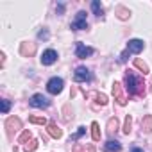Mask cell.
<instances>
[{
	"label": "cell",
	"mask_w": 152,
	"mask_h": 152,
	"mask_svg": "<svg viewBox=\"0 0 152 152\" xmlns=\"http://www.w3.org/2000/svg\"><path fill=\"white\" fill-rule=\"evenodd\" d=\"M143 79L136 77L132 72H127L125 73V88L129 91V95H138V97H143L145 95V88H143Z\"/></svg>",
	"instance_id": "cell-1"
},
{
	"label": "cell",
	"mask_w": 152,
	"mask_h": 152,
	"mask_svg": "<svg viewBox=\"0 0 152 152\" xmlns=\"http://www.w3.org/2000/svg\"><path fill=\"white\" fill-rule=\"evenodd\" d=\"M73 31H83V29H88V20H86V13L84 11H79L75 15V20L72 22L70 25Z\"/></svg>",
	"instance_id": "cell-2"
},
{
	"label": "cell",
	"mask_w": 152,
	"mask_h": 152,
	"mask_svg": "<svg viewBox=\"0 0 152 152\" xmlns=\"http://www.w3.org/2000/svg\"><path fill=\"white\" fill-rule=\"evenodd\" d=\"M63 86H64V83H63L61 77H52V79L47 83V90H48V93H52V95L61 93V91H63Z\"/></svg>",
	"instance_id": "cell-3"
},
{
	"label": "cell",
	"mask_w": 152,
	"mask_h": 152,
	"mask_svg": "<svg viewBox=\"0 0 152 152\" xmlns=\"http://www.w3.org/2000/svg\"><path fill=\"white\" fill-rule=\"evenodd\" d=\"M73 79L77 81V83L91 81V72H90L86 66H77V68H75V73H73Z\"/></svg>",
	"instance_id": "cell-4"
},
{
	"label": "cell",
	"mask_w": 152,
	"mask_h": 152,
	"mask_svg": "<svg viewBox=\"0 0 152 152\" xmlns=\"http://www.w3.org/2000/svg\"><path fill=\"white\" fill-rule=\"evenodd\" d=\"M29 102H31V106H32V107H38V109H45V107H48V106H50V100H48L47 97H43L41 93L32 95Z\"/></svg>",
	"instance_id": "cell-5"
},
{
	"label": "cell",
	"mask_w": 152,
	"mask_h": 152,
	"mask_svg": "<svg viewBox=\"0 0 152 152\" xmlns=\"http://www.w3.org/2000/svg\"><path fill=\"white\" fill-rule=\"evenodd\" d=\"M6 129H7V134L13 136L16 131L22 129V120H20L18 116H11V118H7V120H6Z\"/></svg>",
	"instance_id": "cell-6"
},
{
	"label": "cell",
	"mask_w": 152,
	"mask_h": 152,
	"mask_svg": "<svg viewBox=\"0 0 152 152\" xmlns=\"http://www.w3.org/2000/svg\"><path fill=\"white\" fill-rule=\"evenodd\" d=\"M20 54L23 57H32L36 54V43H31V41H23L20 43Z\"/></svg>",
	"instance_id": "cell-7"
},
{
	"label": "cell",
	"mask_w": 152,
	"mask_h": 152,
	"mask_svg": "<svg viewBox=\"0 0 152 152\" xmlns=\"http://www.w3.org/2000/svg\"><path fill=\"white\" fill-rule=\"evenodd\" d=\"M75 54H77V57L81 59H86L93 54V48L91 47H86L84 43H75Z\"/></svg>",
	"instance_id": "cell-8"
},
{
	"label": "cell",
	"mask_w": 152,
	"mask_h": 152,
	"mask_svg": "<svg viewBox=\"0 0 152 152\" xmlns=\"http://www.w3.org/2000/svg\"><path fill=\"white\" fill-rule=\"evenodd\" d=\"M56 61H57V52H56V50L48 48V50H45V52H43V56H41V64L50 66V64H54Z\"/></svg>",
	"instance_id": "cell-9"
},
{
	"label": "cell",
	"mask_w": 152,
	"mask_h": 152,
	"mask_svg": "<svg viewBox=\"0 0 152 152\" xmlns=\"http://www.w3.org/2000/svg\"><path fill=\"white\" fill-rule=\"evenodd\" d=\"M113 95L116 97V102H118L120 106H125V104H127V99H125V95H124V91H122V84H120V83H115V84H113Z\"/></svg>",
	"instance_id": "cell-10"
},
{
	"label": "cell",
	"mask_w": 152,
	"mask_h": 152,
	"mask_svg": "<svg viewBox=\"0 0 152 152\" xmlns=\"http://www.w3.org/2000/svg\"><path fill=\"white\" fill-rule=\"evenodd\" d=\"M143 48H145V43H143L141 39H131V41L127 43V50H129L131 54H140Z\"/></svg>",
	"instance_id": "cell-11"
},
{
	"label": "cell",
	"mask_w": 152,
	"mask_h": 152,
	"mask_svg": "<svg viewBox=\"0 0 152 152\" xmlns=\"http://www.w3.org/2000/svg\"><path fill=\"white\" fill-rule=\"evenodd\" d=\"M115 15H116L120 20H129L131 11H129L127 7H124V6H116V7H115Z\"/></svg>",
	"instance_id": "cell-12"
},
{
	"label": "cell",
	"mask_w": 152,
	"mask_h": 152,
	"mask_svg": "<svg viewBox=\"0 0 152 152\" xmlns=\"http://www.w3.org/2000/svg\"><path fill=\"white\" fill-rule=\"evenodd\" d=\"M141 131L143 132H152V115H145L141 120Z\"/></svg>",
	"instance_id": "cell-13"
},
{
	"label": "cell",
	"mask_w": 152,
	"mask_h": 152,
	"mask_svg": "<svg viewBox=\"0 0 152 152\" xmlns=\"http://www.w3.org/2000/svg\"><path fill=\"white\" fill-rule=\"evenodd\" d=\"M47 131H48V134H50L52 138H61V136H63V131H61L54 122H50V124L47 125Z\"/></svg>",
	"instance_id": "cell-14"
},
{
	"label": "cell",
	"mask_w": 152,
	"mask_h": 152,
	"mask_svg": "<svg viewBox=\"0 0 152 152\" xmlns=\"http://www.w3.org/2000/svg\"><path fill=\"white\" fill-rule=\"evenodd\" d=\"M120 148H122V147H120V143H118L116 140H115V141L109 140V141L104 145V150H106V152H120Z\"/></svg>",
	"instance_id": "cell-15"
},
{
	"label": "cell",
	"mask_w": 152,
	"mask_h": 152,
	"mask_svg": "<svg viewBox=\"0 0 152 152\" xmlns=\"http://www.w3.org/2000/svg\"><path fill=\"white\" fill-rule=\"evenodd\" d=\"M134 66H136L138 70H141L143 73H148V72H150V68H148V64H147L145 61H141V59H138V57L134 59Z\"/></svg>",
	"instance_id": "cell-16"
},
{
	"label": "cell",
	"mask_w": 152,
	"mask_h": 152,
	"mask_svg": "<svg viewBox=\"0 0 152 152\" xmlns=\"http://www.w3.org/2000/svg\"><path fill=\"white\" fill-rule=\"evenodd\" d=\"M91 9H93V13L97 16H102L104 15V7H102V4L99 2V0H93V2H91Z\"/></svg>",
	"instance_id": "cell-17"
},
{
	"label": "cell",
	"mask_w": 152,
	"mask_h": 152,
	"mask_svg": "<svg viewBox=\"0 0 152 152\" xmlns=\"http://www.w3.org/2000/svg\"><path fill=\"white\" fill-rule=\"evenodd\" d=\"M116 131H118V120H116V116H115V118H109V122H107V132L113 134V132H116Z\"/></svg>",
	"instance_id": "cell-18"
},
{
	"label": "cell",
	"mask_w": 152,
	"mask_h": 152,
	"mask_svg": "<svg viewBox=\"0 0 152 152\" xmlns=\"http://www.w3.org/2000/svg\"><path fill=\"white\" fill-rule=\"evenodd\" d=\"M91 138H93L95 141H99V140H100V127H99V124H97V122H93V124H91Z\"/></svg>",
	"instance_id": "cell-19"
},
{
	"label": "cell",
	"mask_w": 152,
	"mask_h": 152,
	"mask_svg": "<svg viewBox=\"0 0 152 152\" xmlns=\"http://www.w3.org/2000/svg\"><path fill=\"white\" fill-rule=\"evenodd\" d=\"M29 122L31 124H38V125H48L45 116H29Z\"/></svg>",
	"instance_id": "cell-20"
},
{
	"label": "cell",
	"mask_w": 152,
	"mask_h": 152,
	"mask_svg": "<svg viewBox=\"0 0 152 152\" xmlns=\"http://www.w3.org/2000/svg\"><path fill=\"white\" fill-rule=\"evenodd\" d=\"M32 140V134H31V131H23L22 134H20V138H18V143H29Z\"/></svg>",
	"instance_id": "cell-21"
},
{
	"label": "cell",
	"mask_w": 152,
	"mask_h": 152,
	"mask_svg": "<svg viewBox=\"0 0 152 152\" xmlns=\"http://www.w3.org/2000/svg\"><path fill=\"white\" fill-rule=\"evenodd\" d=\"M63 113H64V115H63V118H64V122H70V120L73 118V111L70 109V106H68V104H66V106L63 107Z\"/></svg>",
	"instance_id": "cell-22"
},
{
	"label": "cell",
	"mask_w": 152,
	"mask_h": 152,
	"mask_svg": "<svg viewBox=\"0 0 152 152\" xmlns=\"http://www.w3.org/2000/svg\"><path fill=\"white\" fill-rule=\"evenodd\" d=\"M36 148H38V141H36V140H31V141H29V143H25V147H23V150H25V152H34Z\"/></svg>",
	"instance_id": "cell-23"
},
{
	"label": "cell",
	"mask_w": 152,
	"mask_h": 152,
	"mask_svg": "<svg viewBox=\"0 0 152 152\" xmlns=\"http://www.w3.org/2000/svg\"><path fill=\"white\" fill-rule=\"evenodd\" d=\"M131 129H132V118L127 115V116H125V124H124V132H125V134H129V132H131Z\"/></svg>",
	"instance_id": "cell-24"
},
{
	"label": "cell",
	"mask_w": 152,
	"mask_h": 152,
	"mask_svg": "<svg viewBox=\"0 0 152 152\" xmlns=\"http://www.w3.org/2000/svg\"><path fill=\"white\" fill-rule=\"evenodd\" d=\"M9 107H11V102L9 100H0V111H2V113H7L9 111Z\"/></svg>",
	"instance_id": "cell-25"
},
{
	"label": "cell",
	"mask_w": 152,
	"mask_h": 152,
	"mask_svg": "<svg viewBox=\"0 0 152 152\" xmlns=\"http://www.w3.org/2000/svg\"><path fill=\"white\" fill-rule=\"evenodd\" d=\"M84 132H86V127H79V131L75 132V134H73L72 138H70V141H75V140H79V138H81V136H83Z\"/></svg>",
	"instance_id": "cell-26"
},
{
	"label": "cell",
	"mask_w": 152,
	"mask_h": 152,
	"mask_svg": "<svg viewBox=\"0 0 152 152\" xmlns=\"http://www.w3.org/2000/svg\"><path fill=\"white\" fill-rule=\"evenodd\" d=\"M97 102H99L100 106H106V104H107V97H106L104 93H97Z\"/></svg>",
	"instance_id": "cell-27"
},
{
	"label": "cell",
	"mask_w": 152,
	"mask_h": 152,
	"mask_svg": "<svg viewBox=\"0 0 152 152\" xmlns=\"http://www.w3.org/2000/svg\"><path fill=\"white\" fill-rule=\"evenodd\" d=\"M48 36H50V34H48V31H47V29H43V31H39V32H38V38H39V39H48Z\"/></svg>",
	"instance_id": "cell-28"
},
{
	"label": "cell",
	"mask_w": 152,
	"mask_h": 152,
	"mask_svg": "<svg viewBox=\"0 0 152 152\" xmlns=\"http://www.w3.org/2000/svg\"><path fill=\"white\" fill-rule=\"evenodd\" d=\"M129 54H131L129 50H125V52H122V56H120V61H122V63H125V61H127V56H129Z\"/></svg>",
	"instance_id": "cell-29"
},
{
	"label": "cell",
	"mask_w": 152,
	"mask_h": 152,
	"mask_svg": "<svg viewBox=\"0 0 152 152\" xmlns=\"http://www.w3.org/2000/svg\"><path fill=\"white\" fill-rule=\"evenodd\" d=\"M83 152H95V147H93V145H88V147L83 148Z\"/></svg>",
	"instance_id": "cell-30"
},
{
	"label": "cell",
	"mask_w": 152,
	"mask_h": 152,
	"mask_svg": "<svg viewBox=\"0 0 152 152\" xmlns=\"http://www.w3.org/2000/svg\"><path fill=\"white\" fill-rule=\"evenodd\" d=\"M63 11H64V6H63V4H59V6H57V13H59V15H61V13H63Z\"/></svg>",
	"instance_id": "cell-31"
},
{
	"label": "cell",
	"mask_w": 152,
	"mask_h": 152,
	"mask_svg": "<svg viewBox=\"0 0 152 152\" xmlns=\"http://www.w3.org/2000/svg\"><path fill=\"white\" fill-rule=\"evenodd\" d=\"M131 152H143V150H141V148H138V147H132V148H131Z\"/></svg>",
	"instance_id": "cell-32"
},
{
	"label": "cell",
	"mask_w": 152,
	"mask_h": 152,
	"mask_svg": "<svg viewBox=\"0 0 152 152\" xmlns=\"http://www.w3.org/2000/svg\"><path fill=\"white\" fill-rule=\"evenodd\" d=\"M148 90H150V91H152V79H150V88H148Z\"/></svg>",
	"instance_id": "cell-33"
},
{
	"label": "cell",
	"mask_w": 152,
	"mask_h": 152,
	"mask_svg": "<svg viewBox=\"0 0 152 152\" xmlns=\"http://www.w3.org/2000/svg\"><path fill=\"white\" fill-rule=\"evenodd\" d=\"M15 152H20V150H18V148H15Z\"/></svg>",
	"instance_id": "cell-34"
}]
</instances>
